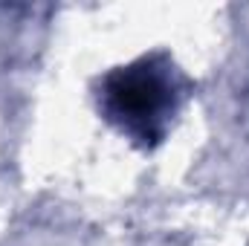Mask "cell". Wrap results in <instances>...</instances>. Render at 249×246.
<instances>
[{
	"label": "cell",
	"instance_id": "1",
	"mask_svg": "<svg viewBox=\"0 0 249 246\" xmlns=\"http://www.w3.org/2000/svg\"><path fill=\"white\" fill-rule=\"evenodd\" d=\"M107 116L136 139H160L174 110V84L168 67L154 58L113 70L102 84Z\"/></svg>",
	"mask_w": 249,
	"mask_h": 246
}]
</instances>
